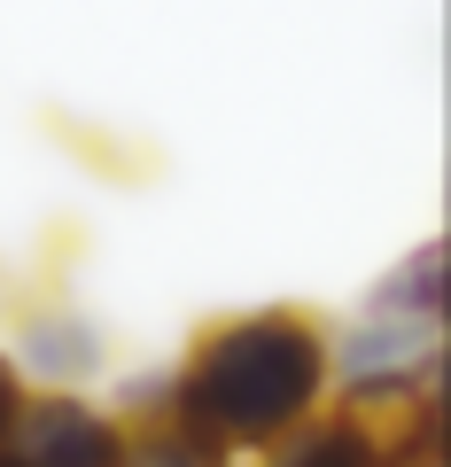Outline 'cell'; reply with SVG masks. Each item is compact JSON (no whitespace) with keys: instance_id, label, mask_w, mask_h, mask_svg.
I'll list each match as a JSON object with an SVG mask.
<instances>
[{"instance_id":"6da1fadb","label":"cell","mask_w":451,"mask_h":467,"mask_svg":"<svg viewBox=\"0 0 451 467\" xmlns=\"http://www.w3.org/2000/svg\"><path fill=\"white\" fill-rule=\"evenodd\" d=\"M327 382H334L327 327L281 304V312H241L202 327L187 343L179 374L164 382V405L234 460V451H265L296 420H312Z\"/></svg>"},{"instance_id":"7a4b0ae2","label":"cell","mask_w":451,"mask_h":467,"mask_svg":"<svg viewBox=\"0 0 451 467\" xmlns=\"http://www.w3.org/2000/svg\"><path fill=\"white\" fill-rule=\"evenodd\" d=\"M257 467H444V374L413 389L334 398L327 413L265 444Z\"/></svg>"},{"instance_id":"3957f363","label":"cell","mask_w":451,"mask_h":467,"mask_svg":"<svg viewBox=\"0 0 451 467\" xmlns=\"http://www.w3.org/2000/svg\"><path fill=\"white\" fill-rule=\"evenodd\" d=\"M118 467H226V451L187 429L164 405V389H156V398L140 389V413L118 420Z\"/></svg>"},{"instance_id":"277c9868","label":"cell","mask_w":451,"mask_h":467,"mask_svg":"<svg viewBox=\"0 0 451 467\" xmlns=\"http://www.w3.org/2000/svg\"><path fill=\"white\" fill-rule=\"evenodd\" d=\"M444 242H420L382 288H374L366 319H405V327H444Z\"/></svg>"},{"instance_id":"5b68a950","label":"cell","mask_w":451,"mask_h":467,"mask_svg":"<svg viewBox=\"0 0 451 467\" xmlns=\"http://www.w3.org/2000/svg\"><path fill=\"white\" fill-rule=\"evenodd\" d=\"M16 398H24V382H16V367L0 358V436H8V420H16Z\"/></svg>"}]
</instances>
